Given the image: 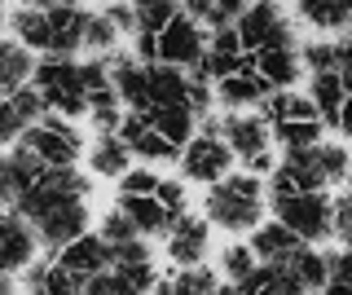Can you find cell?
<instances>
[{"label": "cell", "instance_id": "52a82bcc", "mask_svg": "<svg viewBox=\"0 0 352 295\" xmlns=\"http://www.w3.org/2000/svg\"><path fill=\"white\" fill-rule=\"evenodd\" d=\"M234 146H229L220 133H198V137H190L181 146V172L190 181H203V185H212V181H220L229 168H234Z\"/></svg>", "mask_w": 352, "mask_h": 295}, {"label": "cell", "instance_id": "83f0119b", "mask_svg": "<svg viewBox=\"0 0 352 295\" xmlns=\"http://www.w3.org/2000/svg\"><path fill=\"white\" fill-rule=\"evenodd\" d=\"M300 18L317 31H339L352 23V0H300Z\"/></svg>", "mask_w": 352, "mask_h": 295}, {"label": "cell", "instance_id": "5b68a950", "mask_svg": "<svg viewBox=\"0 0 352 295\" xmlns=\"http://www.w3.org/2000/svg\"><path fill=\"white\" fill-rule=\"evenodd\" d=\"M18 141H27L31 150H36V155L49 163V168H62V163H75L84 155V137L75 133V124L66 115H44V119H36V124L27 128V133H22Z\"/></svg>", "mask_w": 352, "mask_h": 295}, {"label": "cell", "instance_id": "f1b7e54d", "mask_svg": "<svg viewBox=\"0 0 352 295\" xmlns=\"http://www.w3.org/2000/svg\"><path fill=\"white\" fill-rule=\"evenodd\" d=\"M154 291H163V295H212V291H220V278L203 265H181L176 278L159 282Z\"/></svg>", "mask_w": 352, "mask_h": 295}, {"label": "cell", "instance_id": "30bf717a", "mask_svg": "<svg viewBox=\"0 0 352 295\" xmlns=\"http://www.w3.org/2000/svg\"><path fill=\"white\" fill-rule=\"evenodd\" d=\"M326 185V172L317 163V146H304V150H286V159L269 172V194L273 199H286L295 190H322Z\"/></svg>", "mask_w": 352, "mask_h": 295}, {"label": "cell", "instance_id": "9f6ffc18", "mask_svg": "<svg viewBox=\"0 0 352 295\" xmlns=\"http://www.w3.org/2000/svg\"><path fill=\"white\" fill-rule=\"evenodd\" d=\"M339 75H344V89L352 93V67H344V71H339Z\"/></svg>", "mask_w": 352, "mask_h": 295}, {"label": "cell", "instance_id": "1f68e13d", "mask_svg": "<svg viewBox=\"0 0 352 295\" xmlns=\"http://www.w3.org/2000/svg\"><path fill=\"white\" fill-rule=\"evenodd\" d=\"M247 5L251 0H185V14L198 18L203 27H229V23H238V14Z\"/></svg>", "mask_w": 352, "mask_h": 295}, {"label": "cell", "instance_id": "ab89813d", "mask_svg": "<svg viewBox=\"0 0 352 295\" xmlns=\"http://www.w3.org/2000/svg\"><path fill=\"white\" fill-rule=\"evenodd\" d=\"M260 265V256H256V247H247V243H234V247H225V256H220V273H229V278H247L251 269Z\"/></svg>", "mask_w": 352, "mask_h": 295}, {"label": "cell", "instance_id": "ba28073f", "mask_svg": "<svg viewBox=\"0 0 352 295\" xmlns=\"http://www.w3.org/2000/svg\"><path fill=\"white\" fill-rule=\"evenodd\" d=\"M207 45H212V36H207L203 23L190 18V14H176L172 23L159 31V58L176 62V67H185V71H194L198 62H203Z\"/></svg>", "mask_w": 352, "mask_h": 295}, {"label": "cell", "instance_id": "4fadbf2b", "mask_svg": "<svg viewBox=\"0 0 352 295\" xmlns=\"http://www.w3.org/2000/svg\"><path fill=\"white\" fill-rule=\"evenodd\" d=\"M44 111H49V102H44V93L31 89V84H22V89L9 93V97H0V146H14L36 119H44Z\"/></svg>", "mask_w": 352, "mask_h": 295}, {"label": "cell", "instance_id": "681fc988", "mask_svg": "<svg viewBox=\"0 0 352 295\" xmlns=\"http://www.w3.org/2000/svg\"><path fill=\"white\" fill-rule=\"evenodd\" d=\"M154 194H159V203L172 207L176 216L185 212V185H181V181H159V190H154Z\"/></svg>", "mask_w": 352, "mask_h": 295}, {"label": "cell", "instance_id": "4dcf8cb0", "mask_svg": "<svg viewBox=\"0 0 352 295\" xmlns=\"http://www.w3.org/2000/svg\"><path fill=\"white\" fill-rule=\"evenodd\" d=\"M286 265L295 269V278L304 282V291H326V278H330V269H326V256L322 251H313V247H295L291 256H286Z\"/></svg>", "mask_w": 352, "mask_h": 295}, {"label": "cell", "instance_id": "7c38bea8", "mask_svg": "<svg viewBox=\"0 0 352 295\" xmlns=\"http://www.w3.org/2000/svg\"><path fill=\"white\" fill-rule=\"evenodd\" d=\"M110 62V80H115L119 97H124L128 111H150L154 97H150V62H141L137 53H106Z\"/></svg>", "mask_w": 352, "mask_h": 295}, {"label": "cell", "instance_id": "7dc6e473", "mask_svg": "<svg viewBox=\"0 0 352 295\" xmlns=\"http://www.w3.org/2000/svg\"><path fill=\"white\" fill-rule=\"evenodd\" d=\"M106 14H110V23L119 27V36H137L141 23H137V9H132V0H106Z\"/></svg>", "mask_w": 352, "mask_h": 295}, {"label": "cell", "instance_id": "f5cc1de1", "mask_svg": "<svg viewBox=\"0 0 352 295\" xmlns=\"http://www.w3.org/2000/svg\"><path fill=\"white\" fill-rule=\"evenodd\" d=\"M247 172H256V177H269V172H273V155H269V150L251 155V159H247Z\"/></svg>", "mask_w": 352, "mask_h": 295}, {"label": "cell", "instance_id": "b9f144b4", "mask_svg": "<svg viewBox=\"0 0 352 295\" xmlns=\"http://www.w3.org/2000/svg\"><path fill=\"white\" fill-rule=\"evenodd\" d=\"M141 260H150V243L146 238H124V243H110V265L124 269V265H141Z\"/></svg>", "mask_w": 352, "mask_h": 295}, {"label": "cell", "instance_id": "3957f363", "mask_svg": "<svg viewBox=\"0 0 352 295\" xmlns=\"http://www.w3.org/2000/svg\"><path fill=\"white\" fill-rule=\"evenodd\" d=\"M36 89L44 93L49 111H58L66 119L88 115V84H84V71L75 58L44 53V62H36Z\"/></svg>", "mask_w": 352, "mask_h": 295}, {"label": "cell", "instance_id": "91938a15", "mask_svg": "<svg viewBox=\"0 0 352 295\" xmlns=\"http://www.w3.org/2000/svg\"><path fill=\"white\" fill-rule=\"evenodd\" d=\"M0 14H5V0H0Z\"/></svg>", "mask_w": 352, "mask_h": 295}, {"label": "cell", "instance_id": "5bb4252c", "mask_svg": "<svg viewBox=\"0 0 352 295\" xmlns=\"http://www.w3.org/2000/svg\"><path fill=\"white\" fill-rule=\"evenodd\" d=\"M88 9L75 5V0H58L49 5V53H62V58H75L84 49L88 36Z\"/></svg>", "mask_w": 352, "mask_h": 295}, {"label": "cell", "instance_id": "680465c9", "mask_svg": "<svg viewBox=\"0 0 352 295\" xmlns=\"http://www.w3.org/2000/svg\"><path fill=\"white\" fill-rule=\"evenodd\" d=\"M348 40H352V23H348Z\"/></svg>", "mask_w": 352, "mask_h": 295}, {"label": "cell", "instance_id": "f6af8a7d", "mask_svg": "<svg viewBox=\"0 0 352 295\" xmlns=\"http://www.w3.org/2000/svg\"><path fill=\"white\" fill-rule=\"evenodd\" d=\"M102 234H106V243H124V238H137V225H132V216L124 207H115V212H106Z\"/></svg>", "mask_w": 352, "mask_h": 295}, {"label": "cell", "instance_id": "d4e9b609", "mask_svg": "<svg viewBox=\"0 0 352 295\" xmlns=\"http://www.w3.org/2000/svg\"><path fill=\"white\" fill-rule=\"evenodd\" d=\"M308 97L317 102L322 124H335L339 128V111H344V102H348L344 75H339V71H313V89H308Z\"/></svg>", "mask_w": 352, "mask_h": 295}, {"label": "cell", "instance_id": "6f0895ef", "mask_svg": "<svg viewBox=\"0 0 352 295\" xmlns=\"http://www.w3.org/2000/svg\"><path fill=\"white\" fill-rule=\"evenodd\" d=\"M22 5H40V9H49V5H58V0H22Z\"/></svg>", "mask_w": 352, "mask_h": 295}, {"label": "cell", "instance_id": "8992f818", "mask_svg": "<svg viewBox=\"0 0 352 295\" xmlns=\"http://www.w3.org/2000/svg\"><path fill=\"white\" fill-rule=\"evenodd\" d=\"M238 36H242V49L256 53V49H273V45H295V31H291V18L282 14L273 0H251L247 9L238 14Z\"/></svg>", "mask_w": 352, "mask_h": 295}, {"label": "cell", "instance_id": "484cf974", "mask_svg": "<svg viewBox=\"0 0 352 295\" xmlns=\"http://www.w3.org/2000/svg\"><path fill=\"white\" fill-rule=\"evenodd\" d=\"M251 247H256L260 260H286L295 247H304V238L295 234L286 221H269V225H256V234H251Z\"/></svg>", "mask_w": 352, "mask_h": 295}, {"label": "cell", "instance_id": "8d00e7d4", "mask_svg": "<svg viewBox=\"0 0 352 295\" xmlns=\"http://www.w3.org/2000/svg\"><path fill=\"white\" fill-rule=\"evenodd\" d=\"M141 31H163L176 18V0H132Z\"/></svg>", "mask_w": 352, "mask_h": 295}, {"label": "cell", "instance_id": "2e32d148", "mask_svg": "<svg viewBox=\"0 0 352 295\" xmlns=\"http://www.w3.org/2000/svg\"><path fill=\"white\" fill-rule=\"evenodd\" d=\"M119 137L128 141L132 159H146V163H168V159H176V150H181L176 141L163 137L141 111H128V115H124V124H119Z\"/></svg>", "mask_w": 352, "mask_h": 295}, {"label": "cell", "instance_id": "d6a6232c", "mask_svg": "<svg viewBox=\"0 0 352 295\" xmlns=\"http://www.w3.org/2000/svg\"><path fill=\"white\" fill-rule=\"evenodd\" d=\"M88 115H93L97 128H119V124H124V97H119L115 84L88 93Z\"/></svg>", "mask_w": 352, "mask_h": 295}, {"label": "cell", "instance_id": "816d5d0a", "mask_svg": "<svg viewBox=\"0 0 352 295\" xmlns=\"http://www.w3.org/2000/svg\"><path fill=\"white\" fill-rule=\"evenodd\" d=\"M137 58L159 62V31H137Z\"/></svg>", "mask_w": 352, "mask_h": 295}, {"label": "cell", "instance_id": "db71d44e", "mask_svg": "<svg viewBox=\"0 0 352 295\" xmlns=\"http://www.w3.org/2000/svg\"><path fill=\"white\" fill-rule=\"evenodd\" d=\"M339 128L352 137V93H348V102H344V111H339Z\"/></svg>", "mask_w": 352, "mask_h": 295}, {"label": "cell", "instance_id": "bcb514c9", "mask_svg": "<svg viewBox=\"0 0 352 295\" xmlns=\"http://www.w3.org/2000/svg\"><path fill=\"white\" fill-rule=\"evenodd\" d=\"M84 273H75V269H66V265H53L49 269V291L53 295H75V291H84Z\"/></svg>", "mask_w": 352, "mask_h": 295}, {"label": "cell", "instance_id": "94428289", "mask_svg": "<svg viewBox=\"0 0 352 295\" xmlns=\"http://www.w3.org/2000/svg\"><path fill=\"white\" fill-rule=\"evenodd\" d=\"M348 181H352V172H348Z\"/></svg>", "mask_w": 352, "mask_h": 295}, {"label": "cell", "instance_id": "7402d4cb", "mask_svg": "<svg viewBox=\"0 0 352 295\" xmlns=\"http://www.w3.org/2000/svg\"><path fill=\"white\" fill-rule=\"evenodd\" d=\"M256 71L273 84V89H291V84L300 80V71H304V58H300V49H295V45L256 49Z\"/></svg>", "mask_w": 352, "mask_h": 295}, {"label": "cell", "instance_id": "836d02e7", "mask_svg": "<svg viewBox=\"0 0 352 295\" xmlns=\"http://www.w3.org/2000/svg\"><path fill=\"white\" fill-rule=\"evenodd\" d=\"M273 137L282 141V150H304L322 141V119H282L273 124Z\"/></svg>", "mask_w": 352, "mask_h": 295}, {"label": "cell", "instance_id": "603a6c76", "mask_svg": "<svg viewBox=\"0 0 352 295\" xmlns=\"http://www.w3.org/2000/svg\"><path fill=\"white\" fill-rule=\"evenodd\" d=\"M36 80V58L22 40H0V97L18 93L22 84Z\"/></svg>", "mask_w": 352, "mask_h": 295}, {"label": "cell", "instance_id": "f907efd6", "mask_svg": "<svg viewBox=\"0 0 352 295\" xmlns=\"http://www.w3.org/2000/svg\"><path fill=\"white\" fill-rule=\"evenodd\" d=\"M22 291H49V265H36V260H31V265L22 269Z\"/></svg>", "mask_w": 352, "mask_h": 295}, {"label": "cell", "instance_id": "6da1fadb", "mask_svg": "<svg viewBox=\"0 0 352 295\" xmlns=\"http://www.w3.org/2000/svg\"><path fill=\"white\" fill-rule=\"evenodd\" d=\"M88 190H93V181L75 163H62V168H44V177L14 207L36 225L44 251H62L71 238L88 229Z\"/></svg>", "mask_w": 352, "mask_h": 295}, {"label": "cell", "instance_id": "44dd1931", "mask_svg": "<svg viewBox=\"0 0 352 295\" xmlns=\"http://www.w3.org/2000/svg\"><path fill=\"white\" fill-rule=\"evenodd\" d=\"M128 163H132V150L119 137V128H97V141L88 146V168L97 177H124Z\"/></svg>", "mask_w": 352, "mask_h": 295}, {"label": "cell", "instance_id": "8fae6325", "mask_svg": "<svg viewBox=\"0 0 352 295\" xmlns=\"http://www.w3.org/2000/svg\"><path fill=\"white\" fill-rule=\"evenodd\" d=\"M44 168H49V163H44L36 150L27 146V141H14V150L0 159V203L14 207L22 194H27L31 185L44 177Z\"/></svg>", "mask_w": 352, "mask_h": 295}, {"label": "cell", "instance_id": "277c9868", "mask_svg": "<svg viewBox=\"0 0 352 295\" xmlns=\"http://www.w3.org/2000/svg\"><path fill=\"white\" fill-rule=\"evenodd\" d=\"M278 221H286L304 243H322L335 234V199H326L322 190H295L286 199H273Z\"/></svg>", "mask_w": 352, "mask_h": 295}, {"label": "cell", "instance_id": "74e56055", "mask_svg": "<svg viewBox=\"0 0 352 295\" xmlns=\"http://www.w3.org/2000/svg\"><path fill=\"white\" fill-rule=\"evenodd\" d=\"M115 40H119V27L110 23V14H93V18H88V36H84L88 53H110Z\"/></svg>", "mask_w": 352, "mask_h": 295}, {"label": "cell", "instance_id": "ffe728a7", "mask_svg": "<svg viewBox=\"0 0 352 295\" xmlns=\"http://www.w3.org/2000/svg\"><path fill=\"white\" fill-rule=\"evenodd\" d=\"M119 207L132 216V225H137L141 238H154V234H168L176 212L172 207L159 203V194H119Z\"/></svg>", "mask_w": 352, "mask_h": 295}, {"label": "cell", "instance_id": "f35d334b", "mask_svg": "<svg viewBox=\"0 0 352 295\" xmlns=\"http://www.w3.org/2000/svg\"><path fill=\"white\" fill-rule=\"evenodd\" d=\"M326 269H330V278H326V291L330 295H352V251H335V256H326Z\"/></svg>", "mask_w": 352, "mask_h": 295}, {"label": "cell", "instance_id": "7bdbcfd3", "mask_svg": "<svg viewBox=\"0 0 352 295\" xmlns=\"http://www.w3.org/2000/svg\"><path fill=\"white\" fill-rule=\"evenodd\" d=\"M185 102L194 106V115L203 119V115H212V80H207L203 71H190V89H185Z\"/></svg>", "mask_w": 352, "mask_h": 295}, {"label": "cell", "instance_id": "60d3db41", "mask_svg": "<svg viewBox=\"0 0 352 295\" xmlns=\"http://www.w3.org/2000/svg\"><path fill=\"white\" fill-rule=\"evenodd\" d=\"M84 291H93V295H137L132 291V282H128V273L124 269H102V273H93V278L84 282Z\"/></svg>", "mask_w": 352, "mask_h": 295}, {"label": "cell", "instance_id": "e575fe53", "mask_svg": "<svg viewBox=\"0 0 352 295\" xmlns=\"http://www.w3.org/2000/svg\"><path fill=\"white\" fill-rule=\"evenodd\" d=\"M247 67H256V53H220V49H207L203 62H198V71H203L207 80H225V75L247 71Z\"/></svg>", "mask_w": 352, "mask_h": 295}, {"label": "cell", "instance_id": "f546056e", "mask_svg": "<svg viewBox=\"0 0 352 295\" xmlns=\"http://www.w3.org/2000/svg\"><path fill=\"white\" fill-rule=\"evenodd\" d=\"M9 27H14V36H18L27 49L49 53V9H40V5H22Z\"/></svg>", "mask_w": 352, "mask_h": 295}, {"label": "cell", "instance_id": "4316f807", "mask_svg": "<svg viewBox=\"0 0 352 295\" xmlns=\"http://www.w3.org/2000/svg\"><path fill=\"white\" fill-rule=\"evenodd\" d=\"M260 106H264V119H269V124H282V119H322L313 97H300L291 89H273Z\"/></svg>", "mask_w": 352, "mask_h": 295}, {"label": "cell", "instance_id": "ee69618b", "mask_svg": "<svg viewBox=\"0 0 352 295\" xmlns=\"http://www.w3.org/2000/svg\"><path fill=\"white\" fill-rule=\"evenodd\" d=\"M159 172H150V168H128L124 177H119V194H154L159 190Z\"/></svg>", "mask_w": 352, "mask_h": 295}, {"label": "cell", "instance_id": "d6986e66", "mask_svg": "<svg viewBox=\"0 0 352 295\" xmlns=\"http://www.w3.org/2000/svg\"><path fill=\"white\" fill-rule=\"evenodd\" d=\"M269 93H273V84L264 80V75H260L256 67H247V71H234V75H225V80H216V97H220L225 106H234V111L260 106Z\"/></svg>", "mask_w": 352, "mask_h": 295}, {"label": "cell", "instance_id": "9c48e42d", "mask_svg": "<svg viewBox=\"0 0 352 295\" xmlns=\"http://www.w3.org/2000/svg\"><path fill=\"white\" fill-rule=\"evenodd\" d=\"M40 234L18 207H0V273H22L36 260Z\"/></svg>", "mask_w": 352, "mask_h": 295}, {"label": "cell", "instance_id": "ac0fdd59", "mask_svg": "<svg viewBox=\"0 0 352 295\" xmlns=\"http://www.w3.org/2000/svg\"><path fill=\"white\" fill-rule=\"evenodd\" d=\"M58 265L84 273V278L110 269V243H106V234H88V229H84L80 238H71V243L58 251Z\"/></svg>", "mask_w": 352, "mask_h": 295}, {"label": "cell", "instance_id": "9a60e30c", "mask_svg": "<svg viewBox=\"0 0 352 295\" xmlns=\"http://www.w3.org/2000/svg\"><path fill=\"white\" fill-rule=\"evenodd\" d=\"M207 247H212V229H207V216H190L181 212L168 229V260L176 269L181 265H203Z\"/></svg>", "mask_w": 352, "mask_h": 295}, {"label": "cell", "instance_id": "c3c4849f", "mask_svg": "<svg viewBox=\"0 0 352 295\" xmlns=\"http://www.w3.org/2000/svg\"><path fill=\"white\" fill-rule=\"evenodd\" d=\"M335 238L352 251V190L335 199Z\"/></svg>", "mask_w": 352, "mask_h": 295}, {"label": "cell", "instance_id": "cb8c5ba5", "mask_svg": "<svg viewBox=\"0 0 352 295\" xmlns=\"http://www.w3.org/2000/svg\"><path fill=\"white\" fill-rule=\"evenodd\" d=\"M141 115H146L168 141H176V146H185V141L194 137V124H198L190 102H163V106H150V111H141Z\"/></svg>", "mask_w": 352, "mask_h": 295}, {"label": "cell", "instance_id": "e0dca14e", "mask_svg": "<svg viewBox=\"0 0 352 295\" xmlns=\"http://www.w3.org/2000/svg\"><path fill=\"white\" fill-rule=\"evenodd\" d=\"M220 137H225L229 146H234V155L247 163L251 155L269 150L273 128H269V119H264V115H251V106H247V111H234L229 119H220Z\"/></svg>", "mask_w": 352, "mask_h": 295}, {"label": "cell", "instance_id": "d590c367", "mask_svg": "<svg viewBox=\"0 0 352 295\" xmlns=\"http://www.w3.org/2000/svg\"><path fill=\"white\" fill-rule=\"evenodd\" d=\"M317 163H322V172H326V185L348 181V172H352V155L339 141H317Z\"/></svg>", "mask_w": 352, "mask_h": 295}, {"label": "cell", "instance_id": "11a10c76", "mask_svg": "<svg viewBox=\"0 0 352 295\" xmlns=\"http://www.w3.org/2000/svg\"><path fill=\"white\" fill-rule=\"evenodd\" d=\"M9 291H18V282H14V278H5V273H0V295H9Z\"/></svg>", "mask_w": 352, "mask_h": 295}, {"label": "cell", "instance_id": "7a4b0ae2", "mask_svg": "<svg viewBox=\"0 0 352 295\" xmlns=\"http://www.w3.org/2000/svg\"><path fill=\"white\" fill-rule=\"evenodd\" d=\"M203 212H207V221L220 225V229H229V234H247V229H256L260 225V216H264V185L256 172H234V177H220L212 181V190H207V199H203Z\"/></svg>", "mask_w": 352, "mask_h": 295}]
</instances>
